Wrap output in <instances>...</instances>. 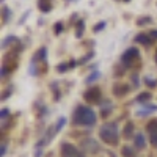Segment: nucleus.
<instances>
[{"label": "nucleus", "instance_id": "1", "mask_svg": "<svg viewBox=\"0 0 157 157\" xmlns=\"http://www.w3.org/2000/svg\"><path fill=\"white\" fill-rule=\"evenodd\" d=\"M98 121V116L93 109H90L86 105H78L74 113H72V124L74 126H86L91 127L94 126Z\"/></svg>", "mask_w": 157, "mask_h": 157}, {"label": "nucleus", "instance_id": "2", "mask_svg": "<svg viewBox=\"0 0 157 157\" xmlns=\"http://www.w3.org/2000/svg\"><path fill=\"white\" fill-rule=\"evenodd\" d=\"M99 137L104 143H107V145H118V141H120V134H118V126L116 124H104L99 130Z\"/></svg>", "mask_w": 157, "mask_h": 157}, {"label": "nucleus", "instance_id": "3", "mask_svg": "<svg viewBox=\"0 0 157 157\" xmlns=\"http://www.w3.org/2000/svg\"><path fill=\"white\" fill-rule=\"evenodd\" d=\"M137 60H140V52H138L137 47H129L121 55V63L124 64L126 68H130Z\"/></svg>", "mask_w": 157, "mask_h": 157}, {"label": "nucleus", "instance_id": "4", "mask_svg": "<svg viewBox=\"0 0 157 157\" xmlns=\"http://www.w3.org/2000/svg\"><path fill=\"white\" fill-rule=\"evenodd\" d=\"M101 96H102V93H101L99 86H91L83 93V99L86 102H90V104H99L101 102Z\"/></svg>", "mask_w": 157, "mask_h": 157}, {"label": "nucleus", "instance_id": "5", "mask_svg": "<svg viewBox=\"0 0 157 157\" xmlns=\"http://www.w3.org/2000/svg\"><path fill=\"white\" fill-rule=\"evenodd\" d=\"M61 157H85L82 151H78L71 143H63L61 145Z\"/></svg>", "mask_w": 157, "mask_h": 157}, {"label": "nucleus", "instance_id": "6", "mask_svg": "<svg viewBox=\"0 0 157 157\" xmlns=\"http://www.w3.org/2000/svg\"><path fill=\"white\" fill-rule=\"evenodd\" d=\"M146 130H148V135L151 140V145L157 148V120H151L146 124Z\"/></svg>", "mask_w": 157, "mask_h": 157}, {"label": "nucleus", "instance_id": "7", "mask_svg": "<svg viewBox=\"0 0 157 157\" xmlns=\"http://www.w3.org/2000/svg\"><path fill=\"white\" fill-rule=\"evenodd\" d=\"M82 146H83V149H86L88 152H98V151H99V145H98L93 138L83 140V141H82Z\"/></svg>", "mask_w": 157, "mask_h": 157}, {"label": "nucleus", "instance_id": "8", "mask_svg": "<svg viewBox=\"0 0 157 157\" xmlns=\"http://www.w3.org/2000/svg\"><path fill=\"white\" fill-rule=\"evenodd\" d=\"M129 86L127 85H124V83H121V85H115L113 86V94L115 96H118V98H123V96H126L127 93H129Z\"/></svg>", "mask_w": 157, "mask_h": 157}, {"label": "nucleus", "instance_id": "9", "mask_svg": "<svg viewBox=\"0 0 157 157\" xmlns=\"http://www.w3.org/2000/svg\"><path fill=\"white\" fill-rule=\"evenodd\" d=\"M38 10L41 13H49L52 10V0H38Z\"/></svg>", "mask_w": 157, "mask_h": 157}, {"label": "nucleus", "instance_id": "10", "mask_svg": "<svg viewBox=\"0 0 157 157\" xmlns=\"http://www.w3.org/2000/svg\"><path fill=\"white\" fill-rule=\"evenodd\" d=\"M151 41H152V39H151L149 35H146V33H138V35L135 36V43L143 44V46H149Z\"/></svg>", "mask_w": 157, "mask_h": 157}, {"label": "nucleus", "instance_id": "11", "mask_svg": "<svg viewBox=\"0 0 157 157\" xmlns=\"http://www.w3.org/2000/svg\"><path fill=\"white\" fill-rule=\"evenodd\" d=\"M134 145L137 149H145L146 146V141H145V137H143V134H137L134 137Z\"/></svg>", "mask_w": 157, "mask_h": 157}, {"label": "nucleus", "instance_id": "12", "mask_svg": "<svg viewBox=\"0 0 157 157\" xmlns=\"http://www.w3.org/2000/svg\"><path fill=\"white\" fill-rule=\"evenodd\" d=\"M46 55H47V49H46V47H41V49H39V50L36 52V54L33 55L32 63H33V64H36V60H38V61H44Z\"/></svg>", "mask_w": 157, "mask_h": 157}, {"label": "nucleus", "instance_id": "13", "mask_svg": "<svg viewBox=\"0 0 157 157\" xmlns=\"http://www.w3.org/2000/svg\"><path fill=\"white\" fill-rule=\"evenodd\" d=\"M151 93H148V91H146V93H140L137 98H135V101L138 102V104H148L149 101H151Z\"/></svg>", "mask_w": 157, "mask_h": 157}, {"label": "nucleus", "instance_id": "14", "mask_svg": "<svg viewBox=\"0 0 157 157\" xmlns=\"http://www.w3.org/2000/svg\"><path fill=\"white\" fill-rule=\"evenodd\" d=\"M110 110H112V102H110V101H105V102L101 105V115L105 118V116L110 115Z\"/></svg>", "mask_w": 157, "mask_h": 157}, {"label": "nucleus", "instance_id": "15", "mask_svg": "<svg viewBox=\"0 0 157 157\" xmlns=\"http://www.w3.org/2000/svg\"><path fill=\"white\" fill-rule=\"evenodd\" d=\"M83 30H85V21H78L75 25V38H82L83 36Z\"/></svg>", "mask_w": 157, "mask_h": 157}, {"label": "nucleus", "instance_id": "16", "mask_svg": "<svg viewBox=\"0 0 157 157\" xmlns=\"http://www.w3.org/2000/svg\"><path fill=\"white\" fill-rule=\"evenodd\" d=\"M123 134H124L126 138H132V137H134V124H132V123H127V124L124 126Z\"/></svg>", "mask_w": 157, "mask_h": 157}, {"label": "nucleus", "instance_id": "17", "mask_svg": "<svg viewBox=\"0 0 157 157\" xmlns=\"http://www.w3.org/2000/svg\"><path fill=\"white\" fill-rule=\"evenodd\" d=\"M155 110H157V105H146L145 109L138 110V112H137V115H138V116H146L149 112H155Z\"/></svg>", "mask_w": 157, "mask_h": 157}, {"label": "nucleus", "instance_id": "18", "mask_svg": "<svg viewBox=\"0 0 157 157\" xmlns=\"http://www.w3.org/2000/svg\"><path fill=\"white\" fill-rule=\"evenodd\" d=\"M151 22H152L151 16H143V17L137 19V25H138V27H145V25H149Z\"/></svg>", "mask_w": 157, "mask_h": 157}, {"label": "nucleus", "instance_id": "19", "mask_svg": "<svg viewBox=\"0 0 157 157\" xmlns=\"http://www.w3.org/2000/svg\"><path fill=\"white\" fill-rule=\"evenodd\" d=\"M99 77H101V72H99V71H93V72H91V74H90V77L86 78V80H85V82H86V83H93L94 80H98V78H99Z\"/></svg>", "mask_w": 157, "mask_h": 157}, {"label": "nucleus", "instance_id": "20", "mask_svg": "<svg viewBox=\"0 0 157 157\" xmlns=\"http://www.w3.org/2000/svg\"><path fill=\"white\" fill-rule=\"evenodd\" d=\"M64 124H66V118H64V116L58 118V121H57V124H55V130H57V134L61 130V127H64Z\"/></svg>", "mask_w": 157, "mask_h": 157}, {"label": "nucleus", "instance_id": "21", "mask_svg": "<svg viewBox=\"0 0 157 157\" xmlns=\"http://www.w3.org/2000/svg\"><path fill=\"white\" fill-rule=\"evenodd\" d=\"M145 83L149 88H155L157 86V80H155V78H151V77H145Z\"/></svg>", "mask_w": 157, "mask_h": 157}, {"label": "nucleus", "instance_id": "22", "mask_svg": "<svg viewBox=\"0 0 157 157\" xmlns=\"http://www.w3.org/2000/svg\"><path fill=\"white\" fill-rule=\"evenodd\" d=\"M2 14H3V22H8V21H10V16H11V11H10L8 6H3Z\"/></svg>", "mask_w": 157, "mask_h": 157}, {"label": "nucleus", "instance_id": "23", "mask_svg": "<svg viewBox=\"0 0 157 157\" xmlns=\"http://www.w3.org/2000/svg\"><path fill=\"white\" fill-rule=\"evenodd\" d=\"M123 155H124V157H135V152L132 151V148L124 146V148H123Z\"/></svg>", "mask_w": 157, "mask_h": 157}, {"label": "nucleus", "instance_id": "24", "mask_svg": "<svg viewBox=\"0 0 157 157\" xmlns=\"http://www.w3.org/2000/svg\"><path fill=\"white\" fill-rule=\"evenodd\" d=\"M13 93V86H8L6 90H5V93L2 94V96H0V101H6L8 98H10V94Z\"/></svg>", "mask_w": 157, "mask_h": 157}, {"label": "nucleus", "instance_id": "25", "mask_svg": "<svg viewBox=\"0 0 157 157\" xmlns=\"http://www.w3.org/2000/svg\"><path fill=\"white\" fill-rule=\"evenodd\" d=\"M104 29H105V22L102 21V22H98V24H96V27L93 29V32L98 33V32H101V30H104Z\"/></svg>", "mask_w": 157, "mask_h": 157}, {"label": "nucleus", "instance_id": "26", "mask_svg": "<svg viewBox=\"0 0 157 157\" xmlns=\"http://www.w3.org/2000/svg\"><path fill=\"white\" fill-rule=\"evenodd\" d=\"M71 66H69V64H66V63H63V64H58V66H57V71L58 72H64V71H68Z\"/></svg>", "mask_w": 157, "mask_h": 157}, {"label": "nucleus", "instance_id": "27", "mask_svg": "<svg viewBox=\"0 0 157 157\" xmlns=\"http://www.w3.org/2000/svg\"><path fill=\"white\" fill-rule=\"evenodd\" d=\"M93 55H94V52H90V54H86V55H85L83 58H80V60H77V61H78V64H82V63L88 61V60H90L91 57H93Z\"/></svg>", "mask_w": 157, "mask_h": 157}, {"label": "nucleus", "instance_id": "28", "mask_svg": "<svg viewBox=\"0 0 157 157\" xmlns=\"http://www.w3.org/2000/svg\"><path fill=\"white\" fill-rule=\"evenodd\" d=\"M14 41H16V38H14V36H8V38L5 39V41L2 43V47H6L10 43H14Z\"/></svg>", "mask_w": 157, "mask_h": 157}, {"label": "nucleus", "instance_id": "29", "mask_svg": "<svg viewBox=\"0 0 157 157\" xmlns=\"http://www.w3.org/2000/svg\"><path fill=\"white\" fill-rule=\"evenodd\" d=\"M10 116V110L8 109H2L0 110V118H2V120H5V118H8Z\"/></svg>", "mask_w": 157, "mask_h": 157}, {"label": "nucleus", "instance_id": "30", "mask_svg": "<svg viewBox=\"0 0 157 157\" xmlns=\"http://www.w3.org/2000/svg\"><path fill=\"white\" fill-rule=\"evenodd\" d=\"M61 30H63V24H61V22H57V24H55V35H60Z\"/></svg>", "mask_w": 157, "mask_h": 157}, {"label": "nucleus", "instance_id": "31", "mask_svg": "<svg viewBox=\"0 0 157 157\" xmlns=\"http://www.w3.org/2000/svg\"><path fill=\"white\" fill-rule=\"evenodd\" d=\"M148 35H149V38H151V39H157V30H151Z\"/></svg>", "mask_w": 157, "mask_h": 157}, {"label": "nucleus", "instance_id": "32", "mask_svg": "<svg viewBox=\"0 0 157 157\" xmlns=\"http://www.w3.org/2000/svg\"><path fill=\"white\" fill-rule=\"evenodd\" d=\"M5 152H6V145L3 143V145H2V149H0V157H3V155H5Z\"/></svg>", "mask_w": 157, "mask_h": 157}, {"label": "nucleus", "instance_id": "33", "mask_svg": "<svg viewBox=\"0 0 157 157\" xmlns=\"http://www.w3.org/2000/svg\"><path fill=\"white\" fill-rule=\"evenodd\" d=\"M132 82H134V86H137V85H138V77H137L135 74L132 75Z\"/></svg>", "mask_w": 157, "mask_h": 157}, {"label": "nucleus", "instance_id": "34", "mask_svg": "<svg viewBox=\"0 0 157 157\" xmlns=\"http://www.w3.org/2000/svg\"><path fill=\"white\" fill-rule=\"evenodd\" d=\"M41 154H43V152H41V149H38V151L35 152V157H39V155H41Z\"/></svg>", "mask_w": 157, "mask_h": 157}, {"label": "nucleus", "instance_id": "35", "mask_svg": "<svg viewBox=\"0 0 157 157\" xmlns=\"http://www.w3.org/2000/svg\"><path fill=\"white\" fill-rule=\"evenodd\" d=\"M155 63H157V52H155Z\"/></svg>", "mask_w": 157, "mask_h": 157}, {"label": "nucleus", "instance_id": "36", "mask_svg": "<svg viewBox=\"0 0 157 157\" xmlns=\"http://www.w3.org/2000/svg\"><path fill=\"white\" fill-rule=\"evenodd\" d=\"M123 2H130V0H123Z\"/></svg>", "mask_w": 157, "mask_h": 157}, {"label": "nucleus", "instance_id": "37", "mask_svg": "<svg viewBox=\"0 0 157 157\" xmlns=\"http://www.w3.org/2000/svg\"><path fill=\"white\" fill-rule=\"evenodd\" d=\"M69 2H72V0H69Z\"/></svg>", "mask_w": 157, "mask_h": 157}]
</instances>
